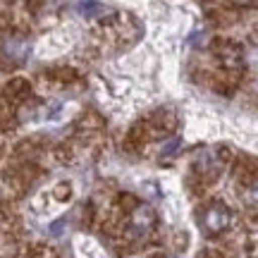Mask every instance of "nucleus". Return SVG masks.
<instances>
[{"instance_id":"f257e3e1","label":"nucleus","mask_w":258,"mask_h":258,"mask_svg":"<svg viewBox=\"0 0 258 258\" xmlns=\"http://www.w3.org/2000/svg\"><path fill=\"white\" fill-rule=\"evenodd\" d=\"M3 53H5V57L12 60V62H24L29 57V53H31V43L22 36H10V38H5V43H3Z\"/></svg>"},{"instance_id":"f03ea898","label":"nucleus","mask_w":258,"mask_h":258,"mask_svg":"<svg viewBox=\"0 0 258 258\" xmlns=\"http://www.w3.org/2000/svg\"><path fill=\"white\" fill-rule=\"evenodd\" d=\"M203 225H206V230L213 232V234H215V232H222L230 225V211H227L225 206H213V208H208V213H206Z\"/></svg>"},{"instance_id":"7ed1b4c3","label":"nucleus","mask_w":258,"mask_h":258,"mask_svg":"<svg viewBox=\"0 0 258 258\" xmlns=\"http://www.w3.org/2000/svg\"><path fill=\"white\" fill-rule=\"evenodd\" d=\"M74 10H77L82 17H86V19L101 17V15H105V12H108V8H105V5H101L98 0H77V3H74Z\"/></svg>"},{"instance_id":"20e7f679","label":"nucleus","mask_w":258,"mask_h":258,"mask_svg":"<svg viewBox=\"0 0 258 258\" xmlns=\"http://www.w3.org/2000/svg\"><path fill=\"white\" fill-rule=\"evenodd\" d=\"M153 220H156V215H153V208H148V206H139L134 211V215H132V222H134V230L137 232H148Z\"/></svg>"},{"instance_id":"39448f33","label":"nucleus","mask_w":258,"mask_h":258,"mask_svg":"<svg viewBox=\"0 0 258 258\" xmlns=\"http://www.w3.org/2000/svg\"><path fill=\"white\" fill-rule=\"evenodd\" d=\"M179 144H182L179 139H170V141H165V144H163V148H160V160L175 156L177 151H179Z\"/></svg>"},{"instance_id":"423d86ee","label":"nucleus","mask_w":258,"mask_h":258,"mask_svg":"<svg viewBox=\"0 0 258 258\" xmlns=\"http://www.w3.org/2000/svg\"><path fill=\"white\" fill-rule=\"evenodd\" d=\"M62 227H64V222L57 220L55 225H50V234H55V237H57V234H62Z\"/></svg>"},{"instance_id":"0eeeda50","label":"nucleus","mask_w":258,"mask_h":258,"mask_svg":"<svg viewBox=\"0 0 258 258\" xmlns=\"http://www.w3.org/2000/svg\"><path fill=\"white\" fill-rule=\"evenodd\" d=\"M234 3H239V5H249L251 0H234Z\"/></svg>"}]
</instances>
